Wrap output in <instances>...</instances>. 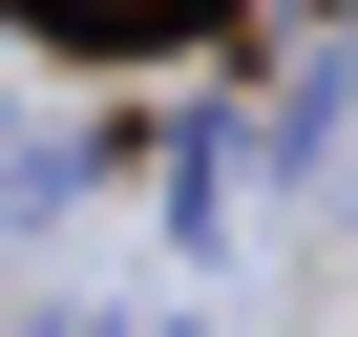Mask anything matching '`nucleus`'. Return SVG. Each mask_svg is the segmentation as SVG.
<instances>
[{
  "mask_svg": "<svg viewBox=\"0 0 358 337\" xmlns=\"http://www.w3.org/2000/svg\"><path fill=\"white\" fill-rule=\"evenodd\" d=\"M43 22H169V0H43Z\"/></svg>",
  "mask_w": 358,
  "mask_h": 337,
  "instance_id": "obj_1",
  "label": "nucleus"
}]
</instances>
